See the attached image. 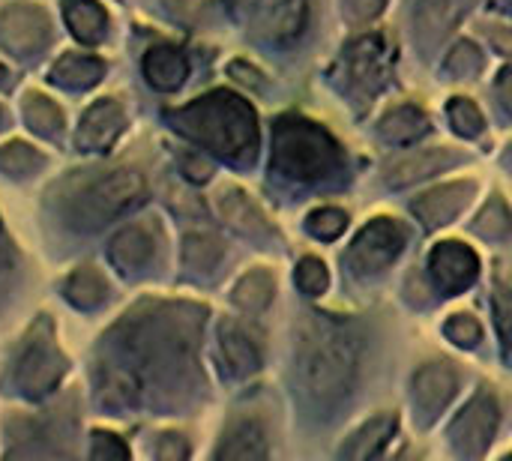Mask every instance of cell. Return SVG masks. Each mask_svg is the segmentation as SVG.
Instances as JSON below:
<instances>
[{"label": "cell", "instance_id": "5", "mask_svg": "<svg viewBox=\"0 0 512 461\" xmlns=\"http://www.w3.org/2000/svg\"><path fill=\"white\" fill-rule=\"evenodd\" d=\"M63 372H66V360L51 339L48 321H42V324H36V330L30 333V342L21 351V360L15 369V384L27 399H42L45 393H51L60 384Z\"/></svg>", "mask_w": 512, "mask_h": 461}, {"label": "cell", "instance_id": "36", "mask_svg": "<svg viewBox=\"0 0 512 461\" xmlns=\"http://www.w3.org/2000/svg\"><path fill=\"white\" fill-rule=\"evenodd\" d=\"M39 153L27 144H6L0 150V168L9 171V174H27L33 168H39Z\"/></svg>", "mask_w": 512, "mask_h": 461}, {"label": "cell", "instance_id": "2", "mask_svg": "<svg viewBox=\"0 0 512 461\" xmlns=\"http://www.w3.org/2000/svg\"><path fill=\"white\" fill-rule=\"evenodd\" d=\"M357 381V342L336 324L318 321L300 351V384L306 399L330 411L336 408Z\"/></svg>", "mask_w": 512, "mask_h": 461}, {"label": "cell", "instance_id": "20", "mask_svg": "<svg viewBox=\"0 0 512 461\" xmlns=\"http://www.w3.org/2000/svg\"><path fill=\"white\" fill-rule=\"evenodd\" d=\"M219 213L225 216V222L243 234H264L267 231V219L261 216V210L246 198V192L228 186L219 192Z\"/></svg>", "mask_w": 512, "mask_h": 461}, {"label": "cell", "instance_id": "17", "mask_svg": "<svg viewBox=\"0 0 512 461\" xmlns=\"http://www.w3.org/2000/svg\"><path fill=\"white\" fill-rule=\"evenodd\" d=\"M144 75L156 90H177L189 75V63L174 45H156L144 54Z\"/></svg>", "mask_w": 512, "mask_h": 461}, {"label": "cell", "instance_id": "6", "mask_svg": "<svg viewBox=\"0 0 512 461\" xmlns=\"http://www.w3.org/2000/svg\"><path fill=\"white\" fill-rule=\"evenodd\" d=\"M405 246V231L399 222L393 219H375L369 222L357 240L351 243V252H348V264L351 270H357L360 276H372V273H381L387 270L399 252Z\"/></svg>", "mask_w": 512, "mask_h": 461}, {"label": "cell", "instance_id": "45", "mask_svg": "<svg viewBox=\"0 0 512 461\" xmlns=\"http://www.w3.org/2000/svg\"><path fill=\"white\" fill-rule=\"evenodd\" d=\"M489 36H492V42H495V48H498L501 54H510L512 57V30L492 27V30H489Z\"/></svg>", "mask_w": 512, "mask_h": 461}, {"label": "cell", "instance_id": "9", "mask_svg": "<svg viewBox=\"0 0 512 461\" xmlns=\"http://www.w3.org/2000/svg\"><path fill=\"white\" fill-rule=\"evenodd\" d=\"M459 378L450 363H429L414 378V411L420 426H432L435 417L450 405L456 396Z\"/></svg>", "mask_w": 512, "mask_h": 461}, {"label": "cell", "instance_id": "18", "mask_svg": "<svg viewBox=\"0 0 512 461\" xmlns=\"http://www.w3.org/2000/svg\"><path fill=\"white\" fill-rule=\"evenodd\" d=\"M219 345H222V357L234 375L246 378V375H255L261 369V351L243 327L225 321L219 330Z\"/></svg>", "mask_w": 512, "mask_h": 461}, {"label": "cell", "instance_id": "46", "mask_svg": "<svg viewBox=\"0 0 512 461\" xmlns=\"http://www.w3.org/2000/svg\"><path fill=\"white\" fill-rule=\"evenodd\" d=\"M0 81H6V69H3V63H0Z\"/></svg>", "mask_w": 512, "mask_h": 461}, {"label": "cell", "instance_id": "25", "mask_svg": "<svg viewBox=\"0 0 512 461\" xmlns=\"http://www.w3.org/2000/svg\"><path fill=\"white\" fill-rule=\"evenodd\" d=\"M99 396L108 408H132L141 396V381L129 369H108L102 372Z\"/></svg>", "mask_w": 512, "mask_h": 461}, {"label": "cell", "instance_id": "3", "mask_svg": "<svg viewBox=\"0 0 512 461\" xmlns=\"http://www.w3.org/2000/svg\"><path fill=\"white\" fill-rule=\"evenodd\" d=\"M339 165L336 141L303 117H282L273 129V171L288 180H321Z\"/></svg>", "mask_w": 512, "mask_h": 461}, {"label": "cell", "instance_id": "21", "mask_svg": "<svg viewBox=\"0 0 512 461\" xmlns=\"http://www.w3.org/2000/svg\"><path fill=\"white\" fill-rule=\"evenodd\" d=\"M378 132H381V138L387 144H411V141H417V138H423L429 132V120H426V114L420 108L399 105L381 120Z\"/></svg>", "mask_w": 512, "mask_h": 461}, {"label": "cell", "instance_id": "12", "mask_svg": "<svg viewBox=\"0 0 512 461\" xmlns=\"http://www.w3.org/2000/svg\"><path fill=\"white\" fill-rule=\"evenodd\" d=\"M123 123H126L123 108L114 99H102L93 108H87V114L81 117V126H78L75 141L87 153L108 150L117 141V135L123 132Z\"/></svg>", "mask_w": 512, "mask_h": 461}, {"label": "cell", "instance_id": "40", "mask_svg": "<svg viewBox=\"0 0 512 461\" xmlns=\"http://www.w3.org/2000/svg\"><path fill=\"white\" fill-rule=\"evenodd\" d=\"M387 0H345V9L354 21H372L384 12Z\"/></svg>", "mask_w": 512, "mask_h": 461}, {"label": "cell", "instance_id": "7", "mask_svg": "<svg viewBox=\"0 0 512 461\" xmlns=\"http://www.w3.org/2000/svg\"><path fill=\"white\" fill-rule=\"evenodd\" d=\"M498 420H501L498 402L489 393H477L450 426V441L456 453L465 459H483V453L495 438Z\"/></svg>", "mask_w": 512, "mask_h": 461}, {"label": "cell", "instance_id": "16", "mask_svg": "<svg viewBox=\"0 0 512 461\" xmlns=\"http://www.w3.org/2000/svg\"><path fill=\"white\" fill-rule=\"evenodd\" d=\"M156 252V237L147 225H132V228H123L114 240H111V261L123 270V273H135L141 267L150 264Z\"/></svg>", "mask_w": 512, "mask_h": 461}, {"label": "cell", "instance_id": "37", "mask_svg": "<svg viewBox=\"0 0 512 461\" xmlns=\"http://www.w3.org/2000/svg\"><path fill=\"white\" fill-rule=\"evenodd\" d=\"M327 282H330V276H327V267L318 261V258H303L300 261V267H297V285H300V291L303 294H324L327 291Z\"/></svg>", "mask_w": 512, "mask_h": 461}, {"label": "cell", "instance_id": "1", "mask_svg": "<svg viewBox=\"0 0 512 461\" xmlns=\"http://www.w3.org/2000/svg\"><path fill=\"white\" fill-rule=\"evenodd\" d=\"M174 126L192 141L210 147L231 162H252L258 147V120L249 102L228 90L195 99L192 105L171 114Z\"/></svg>", "mask_w": 512, "mask_h": 461}, {"label": "cell", "instance_id": "47", "mask_svg": "<svg viewBox=\"0 0 512 461\" xmlns=\"http://www.w3.org/2000/svg\"><path fill=\"white\" fill-rule=\"evenodd\" d=\"M510 12H512V0H510Z\"/></svg>", "mask_w": 512, "mask_h": 461}, {"label": "cell", "instance_id": "35", "mask_svg": "<svg viewBox=\"0 0 512 461\" xmlns=\"http://www.w3.org/2000/svg\"><path fill=\"white\" fill-rule=\"evenodd\" d=\"M495 321H498V333H501L507 360H512V288L504 282L495 285Z\"/></svg>", "mask_w": 512, "mask_h": 461}, {"label": "cell", "instance_id": "26", "mask_svg": "<svg viewBox=\"0 0 512 461\" xmlns=\"http://www.w3.org/2000/svg\"><path fill=\"white\" fill-rule=\"evenodd\" d=\"M264 456H267V441L258 423H240L216 453V459H264Z\"/></svg>", "mask_w": 512, "mask_h": 461}, {"label": "cell", "instance_id": "14", "mask_svg": "<svg viewBox=\"0 0 512 461\" xmlns=\"http://www.w3.org/2000/svg\"><path fill=\"white\" fill-rule=\"evenodd\" d=\"M471 0H417L414 6V33L417 39L432 48L438 45L468 12Z\"/></svg>", "mask_w": 512, "mask_h": 461}, {"label": "cell", "instance_id": "4", "mask_svg": "<svg viewBox=\"0 0 512 461\" xmlns=\"http://www.w3.org/2000/svg\"><path fill=\"white\" fill-rule=\"evenodd\" d=\"M147 195V183L138 171L132 168H123V171H114L102 180H96L78 201L75 207V216L81 225L93 228V225H105L111 222L114 216L132 210L138 201H144Z\"/></svg>", "mask_w": 512, "mask_h": 461}, {"label": "cell", "instance_id": "8", "mask_svg": "<svg viewBox=\"0 0 512 461\" xmlns=\"http://www.w3.org/2000/svg\"><path fill=\"white\" fill-rule=\"evenodd\" d=\"M393 69V51L387 45L384 36L372 33L357 39L348 51H345V72L348 81L354 87H360L363 93H378Z\"/></svg>", "mask_w": 512, "mask_h": 461}, {"label": "cell", "instance_id": "23", "mask_svg": "<svg viewBox=\"0 0 512 461\" xmlns=\"http://www.w3.org/2000/svg\"><path fill=\"white\" fill-rule=\"evenodd\" d=\"M105 72V63L96 57H84V54H66L54 63L51 69V81L60 87H72V90H84L90 84H96Z\"/></svg>", "mask_w": 512, "mask_h": 461}, {"label": "cell", "instance_id": "22", "mask_svg": "<svg viewBox=\"0 0 512 461\" xmlns=\"http://www.w3.org/2000/svg\"><path fill=\"white\" fill-rule=\"evenodd\" d=\"M63 18L72 30L75 39L81 42H99L105 33V9L96 0H66L63 3Z\"/></svg>", "mask_w": 512, "mask_h": 461}, {"label": "cell", "instance_id": "31", "mask_svg": "<svg viewBox=\"0 0 512 461\" xmlns=\"http://www.w3.org/2000/svg\"><path fill=\"white\" fill-rule=\"evenodd\" d=\"M474 231H477L480 237H486V240H504L512 231V213L507 210V204H504L501 198H492V201L480 210V216H477V222H474Z\"/></svg>", "mask_w": 512, "mask_h": 461}, {"label": "cell", "instance_id": "32", "mask_svg": "<svg viewBox=\"0 0 512 461\" xmlns=\"http://www.w3.org/2000/svg\"><path fill=\"white\" fill-rule=\"evenodd\" d=\"M444 69H447L450 75H456V78H474V75L483 69V54H480V48H477L474 42L465 39V42H459V45L450 51Z\"/></svg>", "mask_w": 512, "mask_h": 461}, {"label": "cell", "instance_id": "44", "mask_svg": "<svg viewBox=\"0 0 512 461\" xmlns=\"http://www.w3.org/2000/svg\"><path fill=\"white\" fill-rule=\"evenodd\" d=\"M231 75H240L243 84H252V87H261V72L246 66V63H231Z\"/></svg>", "mask_w": 512, "mask_h": 461}, {"label": "cell", "instance_id": "39", "mask_svg": "<svg viewBox=\"0 0 512 461\" xmlns=\"http://www.w3.org/2000/svg\"><path fill=\"white\" fill-rule=\"evenodd\" d=\"M90 456L93 459H129V450H126V444L120 438H114L108 432H93Z\"/></svg>", "mask_w": 512, "mask_h": 461}, {"label": "cell", "instance_id": "28", "mask_svg": "<svg viewBox=\"0 0 512 461\" xmlns=\"http://www.w3.org/2000/svg\"><path fill=\"white\" fill-rule=\"evenodd\" d=\"M108 294L105 279L96 270H78L69 282H66V300L78 309H96Z\"/></svg>", "mask_w": 512, "mask_h": 461}, {"label": "cell", "instance_id": "19", "mask_svg": "<svg viewBox=\"0 0 512 461\" xmlns=\"http://www.w3.org/2000/svg\"><path fill=\"white\" fill-rule=\"evenodd\" d=\"M396 426H399V417H396V414H381V417L369 420V423L348 441V447H342V456L351 461L375 459V456L390 444Z\"/></svg>", "mask_w": 512, "mask_h": 461}, {"label": "cell", "instance_id": "34", "mask_svg": "<svg viewBox=\"0 0 512 461\" xmlns=\"http://www.w3.org/2000/svg\"><path fill=\"white\" fill-rule=\"evenodd\" d=\"M348 225V216L342 210H333V207H324V210H315L309 219H306V228L312 237L318 240H336Z\"/></svg>", "mask_w": 512, "mask_h": 461}, {"label": "cell", "instance_id": "13", "mask_svg": "<svg viewBox=\"0 0 512 461\" xmlns=\"http://www.w3.org/2000/svg\"><path fill=\"white\" fill-rule=\"evenodd\" d=\"M471 195H474V186L471 183H447V186H438V189L420 195L411 204V210L432 231V228L450 225L465 210V204L471 201Z\"/></svg>", "mask_w": 512, "mask_h": 461}, {"label": "cell", "instance_id": "41", "mask_svg": "<svg viewBox=\"0 0 512 461\" xmlns=\"http://www.w3.org/2000/svg\"><path fill=\"white\" fill-rule=\"evenodd\" d=\"M183 171H186V177H189L192 183H204V180H210L213 165H210V159H204L201 153H189V156H183Z\"/></svg>", "mask_w": 512, "mask_h": 461}, {"label": "cell", "instance_id": "43", "mask_svg": "<svg viewBox=\"0 0 512 461\" xmlns=\"http://www.w3.org/2000/svg\"><path fill=\"white\" fill-rule=\"evenodd\" d=\"M498 99H501V105L512 111V66H507L501 75H498Z\"/></svg>", "mask_w": 512, "mask_h": 461}, {"label": "cell", "instance_id": "10", "mask_svg": "<svg viewBox=\"0 0 512 461\" xmlns=\"http://www.w3.org/2000/svg\"><path fill=\"white\" fill-rule=\"evenodd\" d=\"M45 39H48V18L42 9L30 3H15L0 12V42L18 57L39 51Z\"/></svg>", "mask_w": 512, "mask_h": 461}, {"label": "cell", "instance_id": "15", "mask_svg": "<svg viewBox=\"0 0 512 461\" xmlns=\"http://www.w3.org/2000/svg\"><path fill=\"white\" fill-rule=\"evenodd\" d=\"M459 156L450 153V150H420V153H408V156H399L393 162L384 165V180L393 186V189H402V186H411L417 180H426L450 165H456Z\"/></svg>", "mask_w": 512, "mask_h": 461}, {"label": "cell", "instance_id": "38", "mask_svg": "<svg viewBox=\"0 0 512 461\" xmlns=\"http://www.w3.org/2000/svg\"><path fill=\"white\" fill-rule=\"evenodd\" d=\"M444 333H447L450 342H456V345H462V348H474V345L483 339V327H480V321L471 318V315H453V318L447 321Z\"/></svg>", "mask_w": 512, "mask_h": 461}, {"label": "cell", "instance_id": "30", "mask_svg": "<svg viewBox=\"0 0 512 461\" xmlns=\"http://www.w3.org/2000/svg\"><path fill=\"white\" fill-rule=\"evenodd\" d=\"M24 117H27V123H30L36 132H42V135H57L60 126H63L60 108H57L51 99L39 96V93H30V96H27V102H24Z\"/></svg>", "mask_w": 512, "mask_h": 461}, {"label": "cell", "instance_id": "11", "mask_svg": "<svg viewBox=\"0 0 512 461\" xmlns=\"http://www.w3.org/2000/svg\"><path fill=\"white\" fill-rule=\"evenodd\" d=\"M429 270L444 294H459L474 285V279L480 273V261L468 246L450 240V243H441L432 249Z\"/></svg>", "mask_w": 512, "mask_h": 461}, {"label": "cell", "instance_id": "42", "mask_svg": "<svg viewBox=\"0 0 512 461\" xmlns=\"http://www.w3.org/2000/svg\"><path fill=\"white\" fill-rule=\"evenodd\" d=\"M189 456V447H186V441L180 438V435H165L162 441H159V459L165 461H180Z\"/></svg>", "mask_w": 512, "mask_h": 461}, {"label": "cell", "instance_id": "29", "mask_svg": "<svg viewBox=\"0 0 512 461\" xmlns=\"http://www.w3.org/2000/svg\"><path fill=\"white\" fill-rule=\"evenodd\" d=\"M222 258V243L207 234V231H195L186 237V246H183V261L189 270H198V273H207L219 264Z\"/></svg>", "mask_w": 512, "mask_h": 461}, {"label": "cell", "instance_id": "27", "mask_svg": "<svg viewBox=\"0 0 512 461\" xmlns=\"http://www.w3.org/2000/svg\"><path fill=\"white\" fill-rule=\"evenodd\" d=\"M273 300V276L267 270L246 273L234 288V303L246 312H261Z\"/></svg>", "mask_w": 512, "mask_h": 461}, {"label": "cell", "instance_id": "33", "mask_svg": "<svg viewBox=\"0 0 512 461\" xmlns=\"http://www.w3.org/2000/svg\"><path fill=\"white\" fill-rule=\"evenodd\" d=\"M450 120H453L456 132L465 135V138H477L483 132V126H486L480 108L471 99H462V96L450 102Z\"/></svg>", "mask_w": 512, "mask_h": 461}, {"label": "cell", "instance_id": "24", "mask_svg": "<svg viewBox=\"0 0 512 461\" xmlns=\"http://www.w3.org/2000/svg\"><path fill=\"white\" fill-rule=\"evenodd\" d=\"M306 18H309L306 0H279L267 15V36L273 42H291L303 33Z\"/></svg>", "mask_w": 512, "mask_h": 461}]
</instances>
